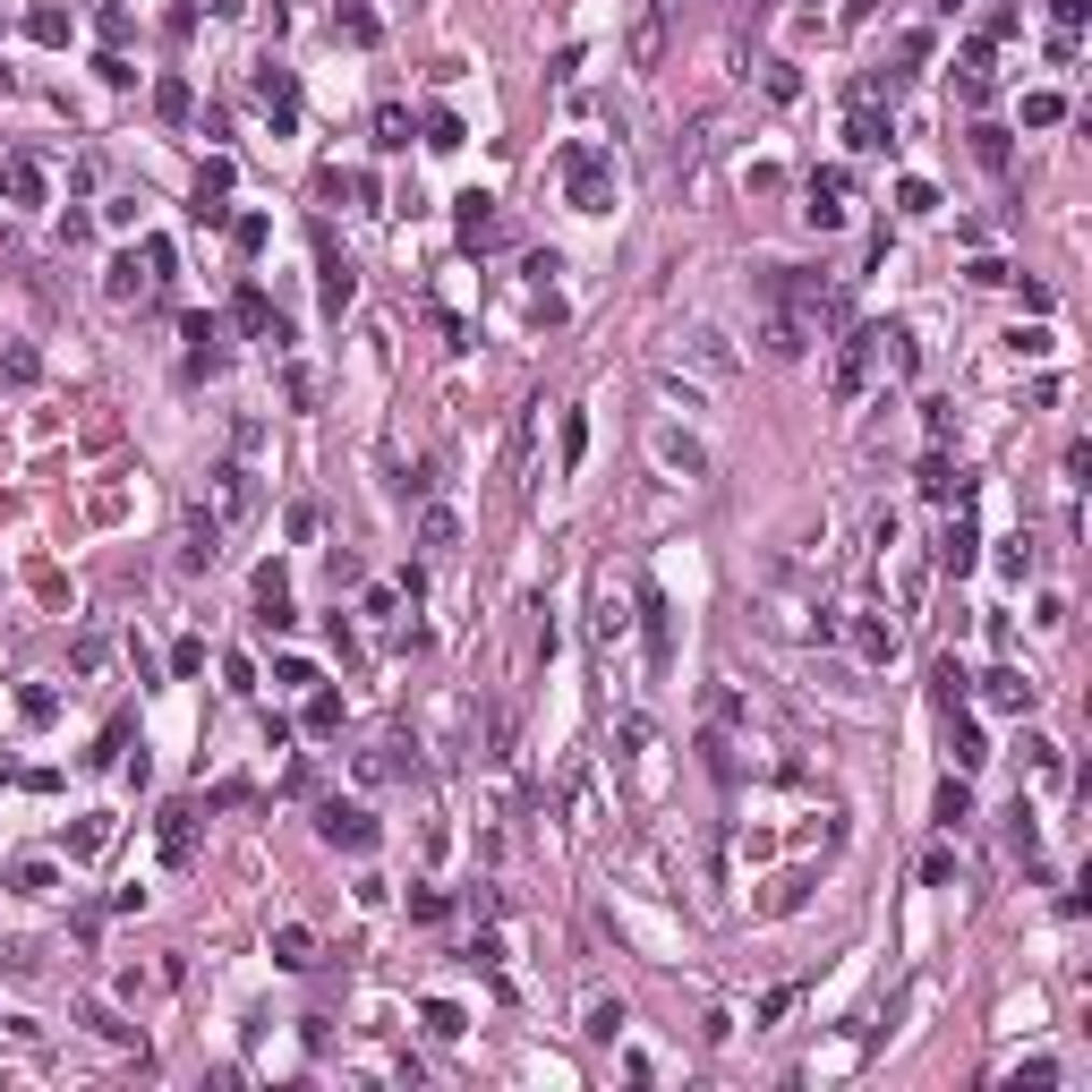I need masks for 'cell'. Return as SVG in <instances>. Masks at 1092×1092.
<instances>
[{
    "mask_svg": "<svg viewBox=\"0 0 1092 1092\" xmlns=\"http://www.w3.org/2000/svg\"><path fill=\"white\" fill-rule=\"evenodd\" d=\"M692 17V0H640V17H632V34H623V60L640 69V77H657L666 69V52H675V26Z\"/></svg>",
    "mask_w": 1092,
    "mask_h": 1092,
    "instance_id": "1",
    "label": "cell"
},
{
    "mask_svg": "<svg viewBox=\"0 0 1092 1092\" xmlns=\"http://www.w3.org/2000/svg\"><path fill=\"white\" fill-rule=\"evenodd\" d=\"M555 171H564V188H572V214H614V171H607V145L572 137V145L555 154Z\"/></svg>",
    "mask_w": 1092,
    "mask_h": 1092,
    "instance_id": "2",
    "label": "cell"
},
{
    "mask_svg": "<svg viewBox=\"0 0 1092 1092\" xmlns=\"http://www.w3.org/2000/svg\"><path fill=\"white\" fill-rule=\"evenodd\" d=\"M205 512H214L223 529H240L247 512H256V470H247V462H223V470L205 479Z\"/></svg>",
    "mask_w": 1092,
    "mask_h": 1092,
    "instance_id": "3",
    "label": "cell"
},
{
    "mask_svg": "<svg viewBox=\"0 0 1092 1092\" xmlns=\"http://www.w3.org/2000/svg\"><path fill=\"white\" fill-rule=\"evenodd\" d=\"M870 367H879V334H846V342H837V359H828V393H837V401H862Z\"/></svg>",
    "mask_w": 1092,
    "mask_h": 1092,
    "instance_id": "4",
    "label": "cell"
},
{
    "mask_svg": "<svg viewBox=\"0 0 1092 1092\" xmlns=\"http://www.w3.org/2000/svg\"><path fill=\"white\" fill-rule=\"evenodd\" d=\"M316 837L342 846V853H375V811H359V803H325V811H316Z\"/></svg>",
    "mask_w": 1092,
    "mask_h": 1092,
    "instance_id": "5",
    "label": "cell"
},
{
    "mask_svg": "<svg viewBox=\"0 0 1092 1092\" xmlns=\"http://www.w3.org/2000/svg\"><path fill=\"white\" fill-rule=\"evenodd\" d=\"M640 640H649V666L666 675V666H675V607H666L657 581H640Z\"/></svg>",
    "mask_w": 1092,
    "mask_h": 1092,
    "instance_id": "6",
    "label": "cell"
},
{
    "mask_svg": "<svg viewBox=\"0 0 1092 1092\" xmlns=\"http://www.w3.org/2000/svg\"><path fill=\"white\" fill-rule=\"evenodd\" d=\"M256 103H265V120H273V137H290V128H299V77L265 60V69H256Z\"/></svg>",
    "mask_w": 1092,
    "mask_h": 1092,
    "instance_id": "7",
    "label": "cell"
},
{
    "mask_svg": "<svg viewBox=\"0 0 1092 1092\" xmlns=\"http://www.w3.org/2000/svg\"><path fill=\"white\" fill-rule=\"evenodd\" d=\"M846 197H853V171H846V162L811 171V205H803V214H811V231H837V223H846Z\"/></svg>",
    "mask_w": 1092,
    "mask_h": 1092,
    "instance_id": "8",
    "label": "cell"
},
{
    "mask_svg": "<svg viewBox=\"0 0 1092 1092\" xmlns=\"http://www.w3.org/2000/svg\"><path fill=\"white\" fill-rule=\"evenodd\" d=\"M316 282H325V308H334V316L359 299V273H351V256L334 247V231H316Z\"/></svg>",
    "mask_w": 1092,
    "mask_h": 1092,
    "instance_id": "9",
    "label": "cell"
},
{
    "mask_svg": "<svg viewBox=\"0 0 1092 1092\" xmlns=\"http://www.w3.org/2000/svg\"><path fill=\"white\" fill-rule=\"evenodd\" d=\"M214 555H223V521L197 504V512L180 521V564H188V572H214Z\"/></svg>",
    "mask_w": 1092,
    "mask_h": 1092,
    "instance_id": "10",
    "label": "cell"
},
{
    "mask_svg": "<svg viewBox=\"0 0 1092 1092\" xmlns=\"http://www.w3.org/2000/svg\"><path fill=\"white\" fill-rule=\"evenodd\" d=\"M973 564H981V529H973V512L956 504V521H948V538H939V572H956V581H965Z\"/></svg>",
    "mask_w": 1092,
    "mask_h": 1092,
    "instance_id": "11",
    "label": "cell"
},
{
    "mask_svg": "<svg viewBox=\"0 0 1092 1092\" xmlns=\"http://www.w3.org/2000/svg\"><path fill=\"white\" fill-rule=\"evenodd\" d=\"M231 316H240V334H265V342H290V334H282V316H273V299H265L256 282H247L240 299H231Z\"/></svg>",
    "mask_w": 1092,
    "mask_h": 1092,
    "instance_id": "12",
    "label": "cell"
},
{
    "mask_svg": "<svg viewBox=\"0 0 1092 1092\" xmlns=\"http://www.w3.org/2000/svg\"><path fill=\"white\" fill-rule=\"evenodd\" d=\"M453 223H462V240H470V247L504 240V214H495V197H479V188L462 197V214H453Z\"/></svg>",
    "mask_w": 1092,
    "mask_h": 1092,
    "instance_id": "13",
    "label": "cell"
},
{
    "mask_svg": "<svg viewBox=\"0 0 1092 1092\" xmlns=\"http://www.w3.org/2000/svg\"><path fill=\"white\" fill-rule=\"evenodd\" d=\"M981 700L1007 709V718H1024V709H1033V683H1024L1016 666H998V675H981Z\"/></svg>",
    "mask_w": 1092,
    "mask_h": 1092,
    "instance_id": "14",
    "label": "cell"
},
{
    "mask_svg": "<svg viewBox=\"0 0 1092 1092\" xmlns=\"http://www.w3.org/2000/svg\"><path fill=\"white\" fill-rule=\"evenodd\" d=\"M188 853H197V811L171 803V811H162V862H188Z\"/></svg>",
    "mask_w": 1092,
    "mask_h": 1092,
    "instance_id": "15",
    "label": "cell"
},
{
    "mask_svg": "<svg viewBox=\"0 0 1092 1092\" xmlns=\"http://www.w3.org/2000/svg\"><path fill=\"white\" fill-rule=\"evenodd\" d=\"M334 34H342V43H375V34H384V26H375V9H367V0H334Z\"/></svg>",
    "mask_w": 1092,
    "mask_h": 1092,
    "instance_id": "16",
    "label": "cell"
},
{
    "mask_svg": "<svg viewBox=\"0 0 1092 1092\" xmlns=\"http://www.w3.org/2000/svg\"><path fill=\"white\" fill-rule=\"evenodd\" d=\"M657 462H666V470H683V479H700V470H709V453H700L692 436H675V427H657Z\"/></svg>",
    "mask_w": 1092,
    "mask_h": 1092,
    "instance_id": "17",
    "label": "cell"
},
{
    "mask_svg": "<svg viewBox=\"0 0 1092 1092\" xmlns=\"http://www.w3.org/2000/svg\"><path fill=\"white\" fill-rule=\"evenodd\" d=\"M853 649H862L870 666H888V657H896V623H879V614H853Z\"/></svg>",
    "mask_w": 1092,
    "mask_h": 1092,
    "instance_id": "18",
    "label": "cell"
},
{
    "mask_svg": "<svg viewBox=\"0 0 1092 1092\" xmlns=\"http://www.w3.org/2000/svg\"><path fill=\"white\" fill-rule=\"evenodd\" d=\"M273 965H282V973H308V965H316V939H308L299 922H282V931H273Z\"/></svg>",
    "mask_w": 1092,
    "mask_h": 1092,
    "instance_id": "19",
    "label": "cell"
},
{
    "mask_svg": "<svg viewBox=\"0 0 1092 1092\" xmlns=\"http://www.w3.org/2000/svg\"><path fill=\"white\" fill-rule=\"evenodd\" d=\"M922 495H931V504H948V495L965 504V479L948 470V444H931V462H922Z\"/></svg>",
    "mask_w": 1092,
    "mask_h": 1092,
    "instance_id": "20",
    "label": "cell"
},
{
    "mask_svg": "<svg viewBox=\"0 0 1092 1092\" xmlns=\"http://www.w3.org/2000/svg\"><path fill=\"white\" fill-rule=\"evenodd\" d=\"M419 547H427V555H453V547H462V521H453L444 504H427V521H419Z\"/></svg>",
    "mask_w": 1092,
    "mask_h": 1092,
    "instance_id": "21",
    "label": "cell"
},
{
    "mask_svg": "<svg viewBox=\"0 0 1092 1092\" xmlns=\"http://www.w3.org/2000/svg\"><path fill=\"white\" fill-rule=\"evenodd\" d=\"M0 188H9L17 205H43V171H34L26 154H9V162H0Z\"/></svg>",
    "mask_w": 1092,
    "mask_h": 1092,
    "instance_id": "22",
    "label": "cell"
},
{
    "mask_svg": "<svg viewBox=\"0 0 1092 1092\" xmlns=\"http://www.w3.org/2000/svg\"><path fill=\"white\" fill-rule=\"evenodd\" d=\"M623 1024H632V1016H623V998H590V1016H581V1033H590V1041H623Z\"/></svg>",
    "mask_w": 1092,
    "mask_h": 1092,
    "instance_id": "23",
    "label": "cell"
},
{
    "mask_svg": "<svg viewBox=\"0 0 1092 1092\" xmlns=\"http://www.w3.org/2000/svg\"><path fill=\"white\" fill-rule=\"evenodd\" d=\"M154 112H162V120H188V112H197V86H188V77H154Z\"/></svg>",
    "mask_w": 1092,
    "mask_h": 1092,
    "instance_id": "24",
    "label": "cell"
},
{
    "mask_svg": "<svg viewBox=\"0 0 1092 1092\" xmlns=\"http://www.w3.org/2000/svg\"><path fill=\"white\" fill-rule=\"evenodd\" d=\"M419 1024H427L436 1041H462V1033H470V1016H462L453 998H427V1007H419Z\"/></svg>",
    "mask_w": 1092,
    "mask_h": 1092,
    "instance_id": "25",
    "label": "cell"
},
{
    "mask_svg": "<svg viewBox=\"0 0 1092 1092\" xmlns=\"http://www.w3.org/2000/svg\"><path fill=\"white\" fill-rule=\"evenodd\" d=\"M973 162H981V171H1007V162H1016V145H1007V128H973Z\"/></svg>",
    "mask_w": 1092,
    "mask_h": 1092,
    "instance_id": "26",
    "label": "cell"
},
{
    "mask_svg": "<svg viewBox=\"0 0 1092 1092\" xmlns=\"http://www.w3.org/2000/svg\"><path fill=\"white\" fill-rule=\"evenodd\" d=\"M931 692H939V709H965L973 675H965V666H956V657H939V666H931Z\"/></svg>",
    "mask_w": 1092,
    "mask_h": 1092,
    "instance_id": "27",
    "label": "cell"
},
{
    "mask_svg": "<svg viewBox=\"0 0 1092 1092\" xmlns=\"http://www.w3.org/2000/svg\"><path fill=\"white\" fill-rule=\"evenodd\" d=\"M846 145H853V154H879V145H896V128L879 120V112H853V128H846Z\"/></svg>",
    "mask_w": 1092,
    "mask_h": 1092,
    "instance_id": "28",
    "label": "cell"
},
{
    "mask_svg": "<svg viewBox=\"0 0 1092 1092\" xmlns=\"http://www.w3.org/2000/svg\"><path fill=\"white\" fill-rule=\"evenodd\" d=\"M137 290H145V273H137V256H112V265H103V299H137Z\"/></svg>",
    "mask_w": 1092,
    "mask_h": 1092,
    "instance_id": "29",
    "label": "cell"
},
{
    "mask_svg": "<svg viewBox=\"0 0 1092 1092\" xmlns=\"http://www.w3.org/2000/svg\"><path fill=\"white\" fill-rule=\"evenodd\" d=\"M948 718H956V709H948ZM981 760H990V742H981V726H973V718H956V777H973Z\"/></svg>",
    "mask_w": 1092,
    "mask_h": 1092,
    "instance_id": "30",
    "label": "cell"
},
{
    "mask_svg": "<svg viewBox=\"0 0 1092 1092\" xmlns=\"http://www.w3.org/2000/svg\"><path fill=\"white\" fill-rule=\"evenodd\" d=\"M375 145H384V154L410 145V112H401V103H375Z\"/></svg>",
    "mask_w": 1092,
    "mask_h": 1092,
    "instance_id": "31",
    "label": "cell"
},
{
    "mask_svg": "<svg viewBox=\"0 0 1092 1092\" xmlns=\"http://www.w3.org/2000/svg\"><path fill=\"white\" fill-rule=\"evenodd\" d=\"M965 820H973V785L948 777V785H939V828H965Z\"/></svg>",
    "mask_w": 1092,
    "mask_h": 1092,
    "instance_id": "32",
    "label": "cell"
},
{
    "mask_svg": "<svg viewBox=\"0 0 1092 1092\" xmlns=\"http://www.w3.org/2000/svg\"><path fill=\"white\" fill-rule=\"evenodd\" d=\"M86 1024H95L103 1041H120V1050H145V1041H137V1024H128L120 1007H86Z\"/></svg>",
    "mask_w": 1092,
    "mask_h": 1092,
    "instance_id": "33",
    "label": "cell"
},
{
    "mask_svg": "<svg viewBox=\"0 0 1092 1092\" xmlns=\"http://www.w3.org/2000/svg\"><path fill=\"white\" fill-rule=\"evenodd\" d=\"M760 86H768V103H794V95H803V69H794V60H768Z\"/></svg>",
    "mask_w": 1092,
    "mask_h": 1092,
    "instance_id": "34",
    "label": "cell"
},
{
    "mask_svg": "<svg viewBox=\"0 0 1092 1092\" xmlns=\"http://www.w3.org/2000/svg\"><path fill=\"white\" fill-rule=\"evenodd\" d=\"M17 718H26V726H52V718H60L52 683H26V692H17Z\"/></svg>",
    "mask_w": 1092,
    "mask_h": 1092,
    "instance_id": "35",
    "label": "cell"
},
{
    "mask_svg": "<svg viewBox=\"0 0 1092 1092\" xmlns=\"http://www.w3.org/2000/svg\"><path fill=\"white\" fill-rule=\"evenodd\" d=\"M103 837H112V820H103V811H95V820H77V828H69V862L103 853Z\"/></svg>",
    "mask_w": 1092,
    "mask_h": 1092,
    "instance_id": "36",
    "label": "cell"
},
{
    "mask_svg": "<svg viewBox=\"0 0 1092 1092\" xmlns=\"http://www.w3.org/2000/svg\"><path fill=\"white\" fill-rule=\"evenodd\" d=\"M26 34H34V43H69V9H52V0H43V9L26 17Z\"/></svg>",
    "mask_w": 1092,
    "mask_h": 1092,
    "instance_id": "37",
    "label": "cell"
},
{
    "mask_svg": "<svg viewBox=\"0 0 1092 1092\" xmlns=\"http://www.w3.org/2000/svg\"><path fill=\"white\" fill-rule=\"evenodd\" d=\"M555 453H564V470H581V453H590V419L581 410H564V444Z\"/></svg>",
    "mask_w": 1092,
    "mask_h": 1092,
    "instance_id": "38",
    "label": "cell"
},
{
    "mask_svg": "<svg viewBox=\"0 0 1092 1092\" xmlns=\"http://www.w3.org/2000/svg\"><path fill=\"white\" fill-rule=\"evenodd\" d=\"M197 197H231V154H205V171H197Z\"/></svg>",
    "mask_w": 1092,
    "mask_h": 1092,
    "instance_id": "39",
    "label": "cell"
},
{
    "mask_svg": "<svg viewBox=\"0 0 1092 1092\" xmlns=\"http://www.w3.org/2000/svg\"><path fill=\"white\" fill-rule=\"evenodd\" d=\"M896 205L922 223V214H939V188H931V180H905V188H896Z\"/></svg>",
    "mask_w": 1092,
    "mask_h": 1092,
    "instance_id": "40",
    "label": "cell"
},
{
    "mask_svg": "<svg viewBox=\"0 0 1092 1092\" xmlns=\"http://www.w3.org/2000/svg\"><path fill=\"white\" fill-rule=\"evenodd\" d=\"M1024 120H1033V128H1059V120H1067V95H1024Z\"/></svg>",
    "mask_w": 1092,
    "mask_h": 1092,
    "instance_id": "41",
    "label": "cell"
},
{
    "mask_svg": "<svg viewBox=\"0 0 1092 1092\" xmlns=\"http://www.w3.org/2000/svg\"><path fill=\"white\" fill-rule=\"evenodd\" d=\"M1007 1084H1016V1092H1050V1084H1059V1067H1050V1059H1024Z\"/></svg>",
    "mask_w": 1092,
    "mask_h": 1092,
    "instance_id": "42",
    "label": "cell"
},
{
    "mask_svg": "<svg viewBox=\"0 0 1092 1092\" xmlns=\"http://www.w3.org/2000/svg\"><path fill=\"white\" fill-rule=\"evenodd\" d=\"M419 128H427V145H436V154H453V145H462V120H453V112H427Z\"/></svg>",
    "mask_w": 1092,
    "mask_h": 1092,
    "instance_id": "43",
    "label": "cell"
},
{
    "mask_svg": "<svg viewBox=\"0 0 1092 1092\" xmlns=\"http://www.w3.org/2000/svg\"><path fill=\"white\" fill-rule=\"evenodd\" d=\"M0 375H9V384H34V375H43V359L17 342V351H0Z\"/></svg>",
    "mask_w": 1092,
    "mask_h": 1092,
    "instance_id": "44",
    "label": "cell"
},
{
    "mask_svg": "<svg viewBox=\"0 0 1092 1092\" xmlns=\"http://www.w3.org/2000/svg\"><path fill=\"white\" fill-rule=\"evenodd\" d=\"M1024 751H1033V777H1050V785H1059V777H1067V760H1059V742H1041V734H1033V742H1024Z\"/></svg>",
    "mask_w": 1092,
    "mask_h": 1092,
    "instance_id": "45",
    "label": "cell"
},
{
    "mask_svg": "<svg viewBox=\"0 0 1092 1092\" xmlns=\"http://www.w3.org/2000/svg\"><path fill=\"white\" fill-rule=\"evenodd\" d=\"M794 998H803V990H794V981H777V990H768V998H760V1007H751V1024H777V1016H785V1007H794Z\"/></svg>",
    "mask_w": 1092,
    "mask_h": 1092,
    "instance_id": "46",
    "label": "cell"
},
{
    "mask_svg": "<svg viewBox=\"0 0 1092 1092\" xmlns=\"http://www.w3.org/2000/svg\"><path fill=\"white\" fill-rule=\"evenodd\" d=\"M342 726V700H334V692H316V700H308V734H334Z\"/></svg>",
    "mask_w": 1092,
    "mask_h": 1092,
    "instance_id": "47",
    "label": "cell"
},
{
    "mask_svg": "<svg viewBox=\"0 0 1092 1092\" xmlns=\"http://www.w3.org/2000/svg\"><path fill=\"white\" fill-rule=\"evenodd\" d=\"M231 240H240V256H256L265 247V214H231Z\"/></svg>",
    "mask_w": 1092,
    "mask_h": 1092,
    "instance_id": "48",
    "label": "cell"
},
{
    "mask_svg": "<svg viewBox=\"0 0 1092 1092\" xmlns=\"http://www.w3.org/2000/svg\"><path fill=\"white\" fill-rule=\"evenodd\" d=\"M444 913H453V905H444L436 888H410V922H444Z\"/></svg>",
    "mask_w": 1092,
    "mask_h": 1092,
    "instance_id": "49",
    "label": "cell"
},
{
    "mask_svg": "<svg viewBox=\"0 0 1092 1092\" xmlns=\"http://www.w3.org/2000/svg\"><path fill=\"white\" fill-rule=\"evenodd\" d=\"M623 623H632V614L607 598V607H598V623H590V632H598V649H614V640H623Z\"/></svg>",
    "mask_w": 1092,
    "mask_h": 1092,
    "instance_id": "50",
    "label": "cell"
},
{
    "mask_svg": "<svg viewBox=\"0 0 1092 1092\" xmlns=\"http://www.w3.org/2000/svg\"><path fill=\"white\" fill-rule=\"evenodd\" d=\"M171 265H180L171 240H145V282H171Z\"/></svg>",
    "mask_w": 1092,
    "mask_h": 1092,
    "instance_id": "51",
    "label": "cell"
},
{
    "mask_svg": "<svg viewBox=\"0 0 1092 1092\" xmlns=\"http://www.w3.org/2000/svg\"><path fill=\"white\" fill-rule=\"evenodd\" d=\"M188 214H197V223H205V231H231V205H223V197H197V205H188Z\"/></svg>",
    "mask_w": 1092,
    "mask_h": 1092,
    "instance_id": "52",
    "label": "cell"
},
{
    "mask_svg": "<svg viewBox=\"0 0 1092 1092\" xmlns=\"http://www.w3.org/2000/svg\"><path fill=\"white\" fill-rule=\"evenodd\" d=\"M922 427H931V444H948V436H956V419H948V401H922Z\"/></svg>",
    "mask_w": 1092,
    "mask_h": 1092,
    "instance_id": "53",
    "label": "cell"
},
{
    "mask_svg": "<svg viewBox=\"0 0 1092 1092\" xmlns=\"http://www.w3.org/2000/svg\"><path fill=\"white\" fill-rule=\"evenodd\" d=\"M282 590H290V572H282V555H273V564H256V598H282Z\"/></svg>",
    "mask_w": 1092,
    "mask_h": 1092,
    "instance_id": "54",
    "label": "cell"
},
{
    "mask_svg": "<svg viewBox=\"0 0 1092 1092\" xmlns=\"http://www.w3.org/2000/svg\"><path fill=\"white\" fill-rule=\"evenodd\" d=\"M17 888L26 896H52V862H17Z\"/></svg>",
    "mask_w": 1092,
    "mask_h": 1092,
    "instance_id": "55",
    "label": "cell"
},
{
    "mask_svg": "<svg viewBox=\"0 0 1092 1092\" xmlns=\"http://www.w3.org/2000/svg\"><path fill=\"white\" fill-rule=\"evenodd\" d=\"M1084 9H1092V0H1050V17H1059V34H1076V26H1084Z\"/></svg>",
    "mask_w": 1092,
    "mask_h": 1092,
    "instance_id": "56",
    "label": "cell"
},
{
    "mask_svg": "<svg viewBox=\"0 0 1092 1092\" xmlns=\"http://www.w3.org/2000/svg\"><path fill=\"white\" fill-rule=\"evenodd\" d=\"M205 17H240V0H205Z\"/></svg>",
    "mask_w": 1092,
    "mask_h": 1092,
    "instance_id": "57",
    "label": "cell"
}]
</instances>
